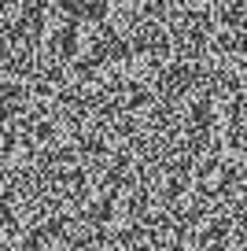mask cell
<instances>
[{
	"mask_svg": "<svg viewBox=\"0 0 247 251\" xmlns=\"http://www.w3.org/2000/svg\"><path fill=\"white\" fill-rule=\"evenodd\" d=\"M148 115V0H0V251H133Z\"/></svg>",
	"mask_w": 247,
	"mask_h": 251,
	"instance_id": "obj_1",
	"label": "cell"
}]
</instances>
